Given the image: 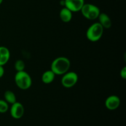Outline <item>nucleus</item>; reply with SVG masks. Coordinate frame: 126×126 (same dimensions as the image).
I'll return each instance as SVG.
<instances>
[{"label":"nucleus","instance_id":"f257e3e1","mask_svg":"<svg viewBox=\"0 0 126 126\" xmlns=\"http://www.w3.org/2000/svg\"><path fill=\"white\" fill-rule=\"evenodd\" d=\"M71 66L70 60L65 57H59L54 59L50 65V70L55 75H63L68 72Z\"/></svg>","mask_w":126,"mask_h":126},{"label":"nucleus","instance_id":"f03ea898","mask_svg":"<svg viewBox=\"0 0 126 126\" xmlns=\"http://www.w3.org/2000/svg\"><path fill=\"white\" fill-rule=\"evenodd\" d=\"M16 86L21 90H27L30 88L32 85V79L30 75L25 70L17 71L14 77Z\"/></svg>","mask_w":126,"mask_h":126},{"label":"nucleus","instance_id":"7ed1b4c3","mask_svg":"<svg viewBox=\"0 0 126 126\" xmlns=\"http://www.w3.org/2000/svg\"><path fill=\"white\" fill-rule=\"evenodd\" d=\"M104 28L98 22L91 25L86 32V37L91 42H97L102 38Z\"/></svg>","mask_w":126,"mask_h":126},{"label":"nucleus","instance_id":"20e7f679","mask_svg":"<svg viewBox=\"0 0 126 126\" xmlns=\"http://www.w3.org/2000/svg\"><path fill=\"white\" fill-rule=\"evenodd\" d=\"M80 11L85 18L90 20L97 19L100 13V9L97 6L90 3L84 4Z\"/></svg>","mask_w":126,"mask_h":126},{"label":"nucleus","instance_id":"39448f33","mask_svg":"<svg viewBox=\"0 0 126 126\" xmlns=\"http://www.w3.org/2000/svg\"><path fill=\"white\" fill-rule=\"evenodd\" d=\"M78 81V75L74 71L66 72L63 75L61 79L62 85L65 88H71L77 84Z\"/></svg>","mask_w":126,"mask_h":126},{"label":"nucleus","instance_id":"423d86ee","mask_svg":"<svg viewBox=\"0 0 126 126\" xmlns=\"http://www.w3.org/2000/svg\"><path fill=\"white\" fill-rule=\"evenodd\" d=\"M25 113V108L23 105L18 102L12 104L10 108V114L12 118L19 119L23 117Z\"/></svg>","mask_w":126,"mask_h":126},{"label":"nucleus","instance_id":"0eeeda50","mask_svg":"<svg viewBox=\"0 0 126 126\" xmlns=\"http://www.w3.org/2000/svg\"><path fill=\"white\" fill-rule=\"evenodd\" d=\"M121 104V100L118 96L112 95L107 97L105 102V105L108 110L111 111L118 109Z\"/></svg>","mask_w":126,"mask_h":126},{"label":"nucleus","instance_id":"6e6552de","mask_svg":"<svg viewBox=\"0 0 126 126\" xmlns=\"http://www.w3.org/2000/svg\"><path fill=\"white\" fill-rule=\"evenodd\" d=\"M65 6L72 12H79L84 4V0H64Z\"/></svg>","mask_w":126,"mask_h":126},{"label":"nucleus","instance_id":"1a4fd4ad","mask_svg":"<svg viewBox=\"0 0 126 126\" xmlns=\"http://www.w3.org/2000/svg\"><path fill=\"white\" fill-rule=\"evenodd\" d=\"M98 23L104 29H109L112 26V22L110 17L104 12H100L98 16Z\"/></svg>","mask_w":126,"mask_h":126},{"label":"nucleus","instance_id":"9d476101","mask_svg":"<svg viewBox=\"0 0 126 126\" xmlns=\"http://www.w3.org/2000/svg\"><path fill=\"white\" fill-rule=\"evenodd\" d=\"M11 53L8 48L5 46H0V65L4 66L9 62Z\"/></svg>","mask_w":126,"mask_h":126},{"label":"nucleus","instance_id":"9b49d317","mask_svg":"<svg viewBox=\"0 0 126 126\" xmlns=\"http://www.w3.org/2000/svg\"><path fill=\"white\" fill-rule=\"evenodd\" d=\"M60 18L62 22L65 23H68L73 18V12L70 10L64 7L60 10L59 14Z\"/></svg>","mask_w":126,"mask_h":126},{"label":"nucleus","instance_id":"f8f14e48","mask_svg":"<svg viewBox=\"0 0 126 126\" xmlns=\"http://www.w3.org/2000/svg\"><path fill=\"white\" fill-rule=\"evenodd\" d=\"M55 75L52 70H47L44 71L41 76V80L43 83L46 84H51L55 79Z\"/></svg>","mask_w":126,"mask_h":126},{"label":"nucleus","instance_id":"ddd939ff","mask_svg":"<svg viewBox=\"0 0 126 126\" xmlns=\"http://www.w3.org/2000/svg\"><path fill=\"white\" fill-rule=\"evenodd\" d=\"M4 100L7 102L9 104H13L15 102H17V98L12 91H5L4 94Z\"/></svg>","mask_w":126,"mask_h":126},{"label":"nucleus","instance_id":"4468645a","mask_svg":"<svg viewBox=\"0 0 126 126\" xmlns=\"http://www.w3.org/2000/svg\"><path fill=\"white\" fill-rule=\"evenodd\" d=\"M14 68L17 71H23L25 68V63L22 60H16L14 64Z\"/></svg>","mask_w":126,"mask_h":126},{"label":"nucleus","instance_id":"2eb2a0df","mask_svg":"<svg viewBox=\"0 0 126 126\" xmlns=\"http://www.w3.org/2000/svg\"><path fill=\"white\" fill-rule=\"evenodd\" d=\"M9 110V103L4 100L0 99V113H5Z\"/></svg>","mask_w":126,"mask_h":126},{"label":"nucleus","instance_id":"dca6fc26","mask_svg":"<svg viewBox=\"0 0 126 126\" xmlns=\"http://www.w3.org/2000/svg\"><path fill=\"white\" fill-rule=\"evenodd\" d=\"M120 76L123 79H126V66H124L120 71Z\"/></svg>","mask_w":126,"mask_h":126},{"label":"nucleus","instance_id":"f3484780","mask_svg":"<svg viewBox=\"0 0 126 126\" xmlns=\"http://www.w3.org/2000/svg\"><path fill=\"white\" fill-rule=\"evenodd\" d=\"M3 66L0 65V78H1L4 75V68Z\"/></svg>","mask_w":126,"mask_h":126},{"label":"nucleus","instance_id":"a211bd4d","mask_svg":"<svg viewBox=\"0 0 126 126\" xmlns=\"http://www.w3.org/2000/svg\"><path fill=\"white\" fill-rule=\"evenodd\" d=\"M60 5L63 6H65V1H64V0H62V1H60Z\"/></svg>","mask_w":126,"mask_h":126},{"label":"nucleus","instance_id":"6ab92c4d","mask_svg":"<svg viewBox=\"0 0 126 126\" xmlns=\"http://www.w3.org/2000/svg\"><path fill=\"white\" fill-rule=\"evenodd\" d=\"M2 2H3V0H0V5L2 3Z\"/></svg>","mask_w":126,"mask_h":126}]
</instances>
